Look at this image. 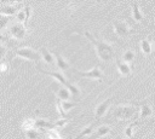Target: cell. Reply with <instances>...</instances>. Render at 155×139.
Instances as JSON below:
<instances>
[{"mask_svg": "<svg viewBox=\"0 0 155 139\" xmlns=\"http://www.w3.org/2000/svg\"><path fill=\"white\" fill-rule=\"evenodd\" d=\"M84 34H85V36L90 40V42L93 45L94 51H96V54H97V57H98L102 62L109 63V62H111V60L114 59V57H115V51H114V47H113L111 44H109V42H107V41H104V40H102V39L94 37L90 31H85Z\"/></svg>", "mask_w": 155, "mask_h": 139, "instance_id": "6da1fadb", "label": "cell"}, {"mask_svg": "<svg viewBox=\"0 0 155 139\" xmlns=\"http://www.w3.org/2000/svg\"><path fill=\"white\" fill-rule=\"evenodd\" d=\"M136 106L132 104H122L114 109V117L119 121H128L133 117Z\"/></svg>", "mask_w": 155, "mask_h": 139, "instance_id": "7a4b0ae2", "label": "cell"}, {"mask_svg": "<svg viewBox=\"0 0 155 139\" xmlns=\"http://www.w3.org/2000/svg\"><path fill=\"white\" fill-rule=\"evenodd\" d=\"M15 56L16 57H19V58H23V59H27V60H31V62H39L41 59V56H40V52L30 48V47H19V48H16L13 51Z\"/></svg>", "mask_w": 155, "mask_h": 139, "instance_id": "3957f363", "label": "cell"}, {"mask_svg": "<svg viewBox=\"0 0 155 139\" xmlns=\"http://www.w3.org/2000/svg\"><path fill=\"white\" fill-rule=\"evenodd\" d=\"M113 29L119 37H127L133 33V29L131 28V25L124 19L113 21Z\"/></svg>", "mask_w": 155, "mask_h": 139, "instance_id": "277c9868", "label": "cell"}, {"mask_svg": "<svg viewBox=\"0 0 155 139\" xmlns=\"http://www.w3.org/2000/svg\"><path fill=\"white\" fill-rule=\"evenodd\" d=\"M8 34L10 36H12L13 39L21 41L23 40L25 36H27V28L24 24H22L21 22L19 23H13L12 25H10L8 28Z\"/></svg>", "mask_w": 155, "mask_h": 139, "instance_id": "5b68a950", "label": "cell"}, {"mask_svg": "<svg viewBox=\"0 0 155 139\" xmlns=\"http://www.w3.org/2000/svg\"><path fill=\"white\" fill-rule=\"evenodd\" d=\"M76 74L79 76H81V77L91 79V80H96V81H102L103 77H104V74H103V71L101 70L99 66H93L88 71H80V70H78Z\"/></svg>", "mask_w": 155, "mask_h": 139, "instance_id": "8992f818", "label": "cell"}, {"mask_svg": "<svg viewBox=\"0 0 155 139\" xmlns=\"http://www.w3.org/2000/svg\"><path fill=\"white\" fill-rule=\"evenodd\" d=\"M111 102H113V98H108L103 102H101L99 104L96 105L94 108V120H99L102 118L109 110L110 105H111Z\"/></svg>", "mask_w": 155, "mask_h": 139, "instance_id": "52a82bcc", "label": "cell"}, {"mask_svg": "<svg viewBox=\"0 0 155 139\" xmlns=\"http://www.w3.org/2000/svg\"><path fill=\"white\" fill-rule=\"evenodd\" d=\"M116 69L120 76L122 77H127L132 74V65L124 62L122 59H116Z\"/></svg>", "mask_w": 155, "mask_h": 139, "instance_id": "ba28073f", "label": "cell"}, {"mask_svg": "<svg viewBox=\"0 0 155 139\" xmlns=\"http://www.w3.org/2000/svg\"><path fill=\"white\" fill-rule=\"evenodd\" d=\"M39 69V71L40 73H42V74H45V75H48V76H51V77H53L56 81H58V83H61V85H63V86H65L67 85V79L64 77V75L62 74V73H59V71H47V70H44V69H41V68H38Z\"/></svg>", "mask_w": 155, "mask_h": 139, "instance_id": "9c48e42d", "label": "cell"}, {"mask_svg": "<svg viewBox=\"0 0 155 139\" xmlns=\"http://www.w3.org/2000/svg\"><path fill=\"white\" fill-rule=\"evenodd\" d=\"M53 57H54V64L57 65V68H58L62 73H64V71H67V70L69 69V63H68V60H65V59L62 57L61 53L54 52V53H53Z\"/></svg>", "mask_w": 155, "mask_h": 139, "instance_id": "30bf717a", "label": "cell"}, {"mask_svg": "<svg viewBox=\"0 0 155 139\" xmlns=\"http://www.w3.org/2000/svg\"><path fill=\"white\" fill-rule=\"evenodd\" d=\"M40 56H41V59L47 63L48 65H53L54 64V57H53V53H51L46 47H41L40 48Z\"/></svg>", "mask_w": 155, "mask_h": 139, "instance_id": "8fae6325", "label": "cell"}, {"mask_svg": "<svg viewBox=\"0 0 155 139\" xmlns=\"http://www.w3.org/2000/svg\"><path fill=\"white\" fill-rule=\"evenodd\" d=\"M111 132V127L109 124H102L97 127V129L93 132V138H103L107 137Z\"/></svg>", "mask_w": 155, "mask_h": 139, "instance_id": "7c38bea8", "label": "cell"}, {"mask_svg": "<svg viewBox=\"0 0 155 139\" xmlns=\"http://www.w3.org/2000/svg\"><path fill=\"white\" fill-rule=\"evenodd\" d=\"M131 16H132L133 21H134V22H138V23L142 22L143 18H144V16H143V13H142V11H140V8H139V5H138L137 2H134V4L132 5Z\"/></svg>", "mask_w": 155, "mask_h": 139, "instance_id": "4fadbf2b", "label": "cell"}, {"mask_svg": "<svg viewBox=\"0 0 155 139\" xmlns=\"http://www.w3.org/2000/svg\"><path fill=\"white\" fill-rule=\"evenodd\" d=\"M151 115H153V109L149 104L147 103L139 104V117L140 118H147V117H150Z\"/></svg>", "mask_w": 155, "mask_h": 139, "instance_id": "5bb4252c", "label": "cell"}, {"mask_svg": "<svg viewBox=\"0 0 155 139\" xmlns=\"http://www.w3.org/2000/svg\"><path fill=\"white\" fill-rule=\"evenodd\" d=\"M56 95H57V98H58L59 100H69L70 97H71L69 89H68L65 86H63V85L56 91Z\"/></svg>", "mask_w": 155, "mask_h": 139, "instance_id": "9a60e30c", "label": "cell"}, {"mask_svg": "<svg viewBox=\"0 0 155 139\" xmlns=\"http://www.w3.org/2000/svg\"><path fill=\"white\" fill-rule=\"evenodd\" d=\"M17 11H18L17 5H6V6L0 7V13L6 15V16H13V15L17 13Z\"/></svg>", "mask_w": 155, "mask_h": 139, "instance_id": "2e32d148", "label": "cell"}, {"mask_svg": "<svg viewBox=\"0 0 155 139\" xmlns=\"http://www.w3.org/2000/svg\"><path fill=\"white\" fill-rule=\"evenodd\" d=\"M139 45H140V51L143 52V54L149 56V54L151 53L153 46H151V44H150V41H149L148 39H142Z\"/></svg>", "mask_w": 155, "mask_h": 139, "instance_id": "e0dca14e", "label": "cell"}, {"mask_svg": "<svg viewBox=\"0 0 155 139\" xmlns=\"http://www.w3.org/2000/svg\"><path fill=\"white\" fill-rule=\"evenodd\" d=\"M134 58H136V53L132 51V50H126L124 51L122 56H121V59L128 64H132L134 62Z\"/></svg>", "mask_w": 155, "mask_h": 139, "instance_id": "ac0fdd59", "label": "cell"}, {"mask_svg": "<svg viewBox=\"0 0 155 139\" xmlns=\"http://www.w3.org/2000/svg\"><path fill=\"white\" fill-rule=\"evenodd\" d=\"M34 123H35V127H38V128H44V129L53 128V122H50V121L44 120V118H36L34 121Z\"/></svg>", "mask_w": 155, "mask_h": 139, "instance_id": "d6986e66", "label": "cell"}, {"mask_svg": "<svg viewBox=\"0 0 155 139\" xmlns=\"http://www.w3.org/2000/svg\"><path fill=\"white\" fill-rule=\"evenodd\" d=\"M136 126H138V122H132V123H130V124H127V126L125 127V129H124V134H125L126 138H133Z\"/></svg>", "mask_w": 155, "mask_h": 139, "instance_id": "ffe728a7", "label": "cell"}, {"mask_svg": "<svg viewBox=\"0 0 155 139\" xmlns=\"http://www.w3.org/2000/svg\"><path fill=\"white\" fill-rule=\"evenodd\" d=\"M59 104H61V106H62V109H63L64 112H69L73 108L76 106V103L69 102V100H59Z\"/></svg>", "mask_w": 155, "mask_h": 139, "instance_id": "44dd1931", "label": "cell"}, {"mask_svg": "<svg viewBox=\"0 0 155 139\" xmlns=\"http://www.w3.org/2000/svg\"><path fill=\"white\" fill-rule=\"evenodd\" d=\"M93 127H94V124H93V123H91V124H88L87 127L82 128V131L78 134V138H85V137L91 135V134L93 133Z\"/></svg>", "mask_w": 155, "mask_h": 139, "instance_id": "7402d4cb", "label": "cell"}, {"mask_svg": "<svg viewBox=\"0 0 155 139\" xmlns=\"http://www.w3.org/2000/svg\"><path fill=\"white\" fill-rule=\"evenodd\" d=\"M65 87L69 89L70 94H71V95H74V97H78V95H80V93H81L80 88H79L76 85H73V83H69V82H67Z\"/></svg>", "mask_w": 155, "mask_h": 139, "instance_id": "603a6c76", "label": "cell"}, {"mask_svg": "<svg viewBox=\"0 0 155 139\" xmlns=\"http://www.w3.org/2000/svg\"><path fill=\"white\" fill-rule=\"evenodd\" d=\"M25 137L29 138V139H34V138H39L40 137V133L38 129H35V127L33 128H29L25 131Z\"/></svg>", "mask_w": 155, "mask_h": 139, "instance_id": "cb8c5ba5", "label": "cell"}, {"mask_svg": "<svg viewBox=\"0 0 155 139\" xmlns=\"http://www.w3.org/2000/svg\"><path fill=\"white\" fill-rule=\"evenodd\" d=\"M8 22H10V16L0 13V30L5 29L7 27V24H8Z\"/></svg>", "mask_w": 155, "mask_h": 139, "instance_id": "d4e9b609", "label": "cell"}, {"mask_svg": "<svg viewBox=\"0 0 155 139\" xmlns=\"http://www.w3.org/2000/svg\"><path fill=\"white\" fill-rule=\"evenodd\" d=\"M34 121H35L34 118H25V120L23 121V123H22V128H23L24 131H27V129H29V128L35 127Z\"/></svg>", "mask_w": 155, "mask_h": 139, "instance_id": "484cf974", "label": "cell"}, {"mask_svg": "<svg viewBox=\"0 0 155 139\" xmlns=\"http://www.w3.org/2000/svg\"><path fill=\"white\" fill-rule=\"evenodd\" d=\"M67 123H68V118H67V117H62L61 120L53 122V128H62V127H64Z\"/></svg>", "mask_w": 155, "mask_h": 139, "instance_id": "4316f807", "label": "cell"}, {"mask_svg": "<svg viewBox=\"0 0 155 139\" xmlns=\"http://www.w3.org/2000/svg\"><path fill=\"white\" fill-rule=\"evenodd\" d=\"M46 133H47V137H50V138H61V134L54 128H47Z\"/></svg>", "mask_w": 155, "mask_h": 139, "instance_id": "83f0119b", "label": "cell"}, {"mask_svg": "<svg viewBox=\"0 0 155 139\" xmlns=\"http://www.w3.org/2000/svg\"><path fill=\"white\" fill-rule=\"evenodd\" d=\"M16 17H17V21H18V22H21V23H24V21H25V13H24V10L17 11V13H16Z\"/></svg>", "mask_w": 155, "mask_h": 139, "instance_id": "f1b7e54d", "label": "cell"}, {"mask_svg": "<svg viewBox=\"0 0 155 139\" xmlns=\"http://www.w3.org/2000/svg\"><path fill=\"white\" fill-rule=\"evenodd\" d=\"M23 10H24V13H25V21H24V25H27V22L29 21V17H30V7H29V6H25Z\"/></svg>", "mask_w": 155, "mask_h": 139, "instance_id": "f546056e", "label": "cell"}, {"mask_svg": "<svg viewBox=\"0 0 155 139\" xmlns=\"http://www.w3.org/2000/svg\"><path fill=\"white\" fill-rule=\"evenodd\" d=\"M6 53H7V50L5 48L4 44H1V42H0V59H4V58H5V56H6Z\"/></svg>", "mask_w": 155, "mask_h": 139, "instance_id": "4dcf8cb0", "label": "cell"}, {"mask_svg": "<svg viewBox=\"0 0 155 139\" xmlns=\"http://www.w3.org/2000/svg\"><path fill=\"white\" fill-rule=\"evenodd\" d=\"M0 42H1V44H10V40H8V37H7V36H5V35L0 34Z\"/></svg>", "mask_w": 155, "mask_h": 139, "instance_id": "1f68e13d", "label": "cell"}, {"mask_svg": "<svg viewBox=\"0 0 155 139\" xmlns=\"http://www.w3.org/2000/svg\"><path fill=\"white\" fill-rule=\"evenodd\" d=\"M5 71H7V64L6 63H1V65H0V73H5Z\"/></svg>", "mask_w": 155, "mask_h": 139, "instance_id": "d6a6232c", "label": "cell"}, {"mask_svg": "<svg viewBox=\"0 0 155 139\" xmlns=\"http://www.w3.org/2000/svg\"><path fill=\"white\" fill-rule=\"evenodd\" d=\"M6 1H12V2H21L22 0H6Z\"/></svg>", "mask_w": 155, "mask_h": 139, "instance_id": "836d02e7", "label": "cell"}, {"mask_svg": "<svg viewBox=\"0 0 155 139\" xmlns=\"http://www.w3.org/2000/svg\"><path fill=\"white\" fill-rule=\"evenodd\" d=\"M153 44H154V46H155V34L153 35Z\"/></svg>", "mask_w": 155, "mask_h": 139, "instance_id": "e575fe53", "label": "cell"}]
</instances>
